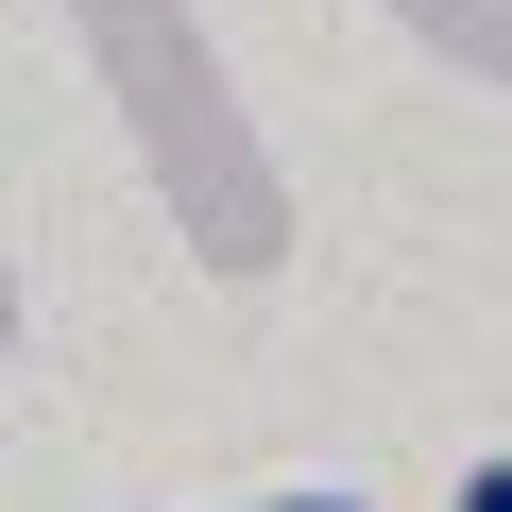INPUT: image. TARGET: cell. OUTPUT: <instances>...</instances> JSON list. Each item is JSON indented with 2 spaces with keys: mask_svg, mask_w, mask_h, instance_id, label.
Returning a JSON list of instances; mask_svg holds the SVG:
<instances>
[{
  "mask_svg": "<svg viewBox=\"0 0 512 512\" xmlns=\"http://www.w3.org/2000/svg\"><path fill=\"white\" fill-rule=\"evenodd\" d=\"M461 512H512V461H478V478H461Z\"/></svg>",
  "mask_w": 512,
  "mask_h": 512,
  "instance_id": "6da1fadb",
  "label": "cell"
},
{
  "mask_svg": "<svg viewBox=\"0 0 512 512\" xmlns=\"http://www.w3.org/2000/svg\"><path fill=\"white\" fill-rule=\"evenodd\" d=\"M274 512H342V495H274Z\"/></svg>",
  "mask_w": 512,
  "mask_h": 512,
  "instance_id": "7a4b0ae2",
  "label": "cell"
}]
</instances>
